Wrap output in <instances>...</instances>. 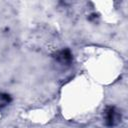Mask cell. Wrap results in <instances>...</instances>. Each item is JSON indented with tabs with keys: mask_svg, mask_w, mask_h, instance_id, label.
<instances>
[{
	"mask_svg": "<svg viewBox=\"0 0 128 128\" xmlns=\"http://www.w3.org/2000/svg\"><path fill=\"white\" fill-rule=\"evenodd\" d=\"M54 58L62 65H69L72 62V54L69 49H62L55 53Z\"/></svg>",
	"mask_w": 128,
	"mask_h": 128,
	"instance_id": "obj_2",
	"label": "cell"
},
{
	"mask_svg": "<svg viewBox=\"0 0 128 128\" xmlns=\"http://www.w3.org/2000/svg\"><path fill=\"white\" fill-rule=\"evenodd\" d=\"M122 119L121 111L118 110L115 106H107L104 111V121L106 126L115 127L117 126Z\"/></svg>",
	"mask_w": 128,
	"mask_h": 128,
	"instance_id": "obj_1",
	"label": "cell"
},
{
	"mask_svg": "<svg viewBox=\"0 0 128 128\" xmlns=\"http://www.w3.org/2000/svg\"><path fill=\"white\" fill-rule=\"evenodd\" d=\"M11 96L6 93L0 92V109L6 107L10 102H11Z\"/></svg>",
	"mask_w": 128,
	"mask_h": 128,
	"instance_id": "obj_3",
	"label": "cell"
}]
</instances>
